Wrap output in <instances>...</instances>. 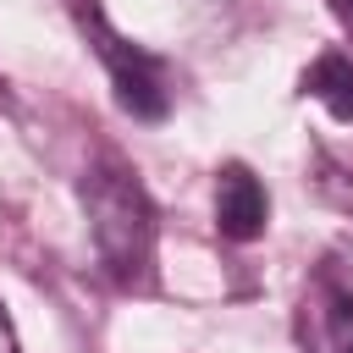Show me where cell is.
<instances>
[{
  "instance_id": "obj_7",
  "label": "cell",
  "mask_w": 353,
  "mask_h": 353,
  "mask_svg": "<svg viewBox=\"0 0 353 353\" xmlns=\"http://www.w3.org/2000/svg\"><path fill=\"white\" fill-rule=\"evenodd\" d=\"M347 6H353V0H347Z\"/></svg>"
},
{
  "instance_id": "obj_1",
  "label": "cell",
  "mask_w": 353,
  "mask_h": 353,
  "mask_svg": "<svg viewBox=\"0 0 353 353\" xmlns=\"http://www.w3.org/2000/svg\"><path fill=\"white\" fill-rule=\"evenodd\" d=\"M83 204H88L94 243H99L105 265L121 281H132L149 265V248H154V210H149L143 188L121 171H88L83 176Z\"/></svg>"
},
{
  "instance_id": "obj_3",
  "label": "cell",
  "mask_w": 353,
  "mask_h": 353,
  "mask_svg": "<svg viewBox=\"0 0 353 353\" xmlns=\"http://www.w3.org/2000/svg\"><path fill=\"white\" fill-rule=\"evenodd\" d=\"M265 215H270L265 188H259L243 165H226V171H221V182H215V226H221V237L248 243V237H259V232H265Z\"/></svg>"
},
{
  "instance_id": "obj_5",
  "label": "cell",
  "mask_w": 353,
  "mask_h": 353,
  "mask_svg": "<svg viewBox=\"0 0 353 353\" xmlns=\"http://www.w3.org/2000/svg\"><path fill=\"white\" fill-rule=\"evenodd\" d=\"M331 342H336V353H353V303H336V314H331Z\"/></svg>"
},
{
  "instance_id": "obj_2",
  "label": "cell",
  "mask_w": 353,
  "mask_h": 353,
  "mask_svg": "<svg viewBox=\"0 0 353 353\" xmlns=\"http://www.w3.org/2000/svg\"><path fill=\"white\" fill-rule=\"evenodd\" d=\"M77 22L94 33L99 61L110 66L116 105H121V110H132V116H143V121H160V116H165V105H171L165 77H160V61H154V55H143V50H132L121 33H110V22L99 17V6H94V0H88V6H77Z\"/></svg>"
},
{
  "instance_id": "obj_4",
  "label": "cell",
  "mask_w": 353,
  "mask_h": 353,
  "mask_svg": "<svg viewBox=\"0 0 353 353\" xmlns=\"http://www.w3.org/2000/svg\"><path fill=\"white\" fill-rule=\"evenodd\" d=\"M303 94H314L331 116L353 121V61H347V55H336V50H325V55L303 72Z\"/></svg>"
},
{
  "instance_id": "obj_6",
  "label": "cell",
  "mask_w": 353,
  "mask_h": 353,
  "mask_svg": "<svg viewBox=\"0 0 353 353\" xmlns=\"http://www.w3.org/2000/svg\"><path fill=\"white\" fill-rule=\"evenodd\" d=\"M0 353H17V336H11V320H6V309H0Z\"/></svg>"
}]
</instances>
